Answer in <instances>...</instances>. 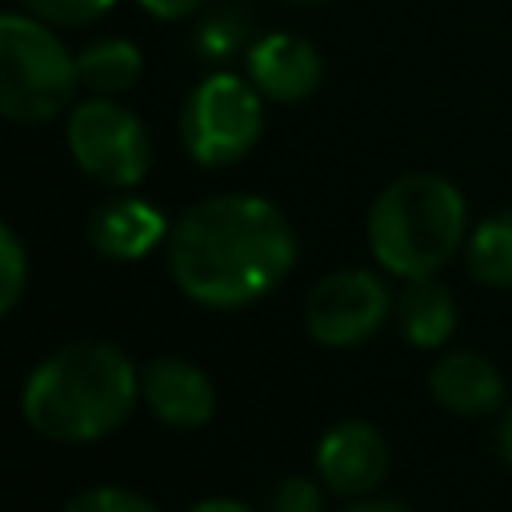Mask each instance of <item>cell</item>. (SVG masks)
Returning a JSON list of instances; mask_svg holds the SVG:
<instances>
[{
	"instance_id": "cell-1",
	"label": "cell",
	"mask_w": 512,
	"mask_h": 512,
	"mask_svg": "<svg viewBox=\"0 0 512 512\" xmlns=\"http://www.w3.org/2000/svg\"><path fill=\"white\" fill-rule=\"evenodd\" d=\"M296 260L288 216L248 192L192 204L168 232V272L176 288L208 308H240L272 292Z\"/></svg>"
},
{
	"instance_id": "cell-15",
	"label": "cell",
	"mask_w": 512,
	"mask_h": 512,
	"mask_svg": "<svg viewBox=\"0 0 512 512\" xmlns=\"http://www.w3.org/2000/svg\"><path fill=\"white\" fill-rule=\"evenodd\" d=\"M468 272L488 288H512V208L480 220L464 240Z\"/></svg>"
},
{
	"instance_id": "cell-5",
	"label": "cell",
	"mask_w": 512,
	"mask_h": 512,
	"mask_svg": "<svg viewBox=\"0 0 512 512\" xmlns=\"http://www.w3.org/2000/svg\"><path fill=\"white\" fill-rule=\"evenodd\" d=\"M264 128V108L256 84L216 72L192 88L180 112V140L192 160L220 168L236 164L240 156L252 152Z\"/></svg>"
},
{
	"instance_id": "cell-23",
	"label": "cell",
	"mask_w": 512,
	"mask_h": 512,
	"mask_svg": "<svg viewBox=\"0 0 512 512\" xmlns=\"http://www.w3.org/2000/svg\"><path fill=\"white\" fill-rule=\"evenodd\" d=\"M344 512H408V508L400 500H360V504H352Z\"/></svg>"
},
{
	"instance_id": "cell-20",
	"label": "cell",
	"mask_w": 512,
	"mask_h": 512,
	"mask_svg": "<svg viewBox=\"0 0 512 512\" xmlns=\"http://www.w3.org/2000/svg\"><path fill=\"white\" fill-rule=\"evenodd\" d=\"M140 8H148L152 16H160V20H180V16H188V12H196L204 0H136Z\"/></svg>"
},
{
	"instance_id": "cell-13",
	"label": "cell",
	"mask_w": 512,
	"mask_h": 512,
	"mask_svg": "<svg viewBox=\"0 0 512 512\" xmlns=\"http://www.w3.org/2000/svg\"><path fill=\"white\" fill-rule=\"evenodd\" d=\"M396 324H400L408 344L440 348L452 336V328H456V300H452V292L440 280L416 276L396 296Z\"/></svg>"
},
{
	"instance_id": "cell-8",
	"label": "cell",
	"mask_w": 512,
	"mask_h": 512,
	"mask_svg": "<svg viewBox=\"0 0 512 512\" xmlns=\"http://www.w3.org/2000/svg\"><path fill=\"white\" fill-rule=\"evenodd\" d=\"M316 472L336 496H368L388 472V444L368 420H340L316 444Z\"/></svg>"
},
{
	"instance_id": "cell-14",
	"label": "cell",
	"mask_w": 512,
	"mask_h": 512,
	"mask_svg": "<svg viewBox=\"0 0 512 512\" xmlns=\"http://www.w3.org/2000/svg\"><path fill=\"white\" fill-rule=\"evenodd\" d=\"M76 72L92 96H120L140 80L144 60L132 40H96L76 56Z\"/></svg>"
},
{
	"instance_id": "cell-2",
	"label": "cell",
	"mask_w": 512,
	"mask_h": 512,
	"mask_svg": "<svg viewBox=\"0 0 512 512\" xmlns=\"http://www.w3.org/2000/svg\"><path fill=\"white\" fill-rule=\"evenodd\" d=\"M140 396V368L108 340H76L44 356L24 380V420L64 444H88L116 432Z\"/></svg>"
},
{
	"instance_id": "cell-24",
	"label": "cell",
	"mask_w": 512,
	"mask_h": 512,
	"mask_svg": "<svg viewBox=\"0 0 512 512\" xmlns=\"http://www.w3.org/2000/svg\"><path fill=\"white\" fill-rule=\"evenodd\" d=\"M304 4H308V0H304Z\"/></svg>"
},
{
	"instance_id": "cell-4",
	"label": "cell",
	"mask_w": 512,
	"mask_h": 512,
	"mask_svg": "<svg viewBox=\"0 0 512 512\" xmlns=\"http://www.w3.org/2000/svg\"><path fill=\"white\" fill-rule=\"evenodd\" d=\"M80 88L76 56L48 20L8 12L0 20V112L16 124H44Z\"/></svg>"
},
{
	"instance_id": "cell-16",
	"label": "cell",
	"mask_w": 512,
	"mask_h": 512,
	"mask_svg": "<svg viewBox=\"0 0 512 512\" xmlns=\"http://www.w3.org/2000/svg\"><path fill=\"white\" fill-rule=\"evenodd\" d=\"M64 512H160L148 496L132 492V488H116V484H100V488H84L76 492Z\"/></svg>"
},
{
	"instance_id": "cell-6",
	"label": "cell",
	"mask_w": 512,
	"mask_h": 512,
	"mask_svg": "<svg viewBox=\"0 0 512 512\" xmlns=\"http://www.w3.org/2000/svg\"><path fill=\"white\" fill-rule=\"evenodd\" d=\"M68 148L72 160L100 184L132 188L148 176L152 136L136 112L116 104L112 96H92L68 116Z\"/></svg>"
},
{
	"instance_id": "cell-21",
	"label": "cell",
	"mask_w": 512,
	"mask_h": 512,
	"mask_svg": "<svg viewBox=\"0 0 512 512\" xmlns=\"http://www.w3.org/2000/svg\"><path fill=\"white\" fill-rule=\"evenodd\" d=\"M184 512H252V508L244 500H232V496H212V500H200V504H192Z\"/></svg>"
},
{
	"instance_id": "cell-3",
	"label": "cell",
	"mask_w": 512,
	"mask_h": 512,
	"mask_svg": "<svg viewBox=\"0 0 512 512\" xmlns=\"http://www.w3.org/2000/svg\"><path fill=\"white\" fill-rule=\"evenodd\" d=\"M464 240L468 208L444 176H400L368 208V248L400 280L440 272Z\"/></svg>"
},
{
	"instance_id": "cell-18",
	"label": "cell",
	"mask_w": 512,
	"mask_h": 512,
	"mask_svg": "<svg viewBox=\"0 0 512 512\" xmlns=\"http://www.w3.org/2000/svg\"><path fill=\"white\" fill-rule=\"evenodd\" d=\"M32 16H40V20H48V24H64V28H80V24H88V20H96V16H104L108 8H112V0H20Z\"/></svg>"
},
{
	"instance_id": "cell-9",
	"label": "cell",
	"mask_w": 512,
	"mask_h": 512,
	"mask_svg": "<svg viewBox=\"0 0 512 512\" xmlns=\"http://www.w3.org/2000/svg\"><path fill=\"white\" fill-rule=\"evenodd\" d=\"M248 76L260 96L296 104L320 88L324 60L312 48V40L296 32H268L248 48Z\"/></svg>"
},
{
	"instance_id": "cell-17",
	"label": "cell",
	"mask_w": 512,
	"mask_h": 512,
	"mask_svg": "<svg viewBox=\"0 0 512 512\" xmlns=\"http://www.w3.org/2000/svg\"><path fill=\"white\" fill-rule=\"evenodd\" d=\"M24 280H28V256H24V244L20 236L4 224L0 228V308L12 312L20 292H24Z\"/></svg>"
},
{
	"instance_id": "cell-11",
	"label": "cell",
	"mask_w": 512,
	"mask_h": 512,
	"mask_svg": "<svg viewBox=\"0 0 512 512\" xmlns=\"http://www.w3.org/2000/svg\"><path fill=\"white\" fill-rule=\"evenodd\" d=\"M168 232V220L140 196L104 200L88 216V244L108 260H140Z\"/></svg>"
},
{
	"instance_id": "cell-22",
	"label": "cell",
	"mask_w": 512,
	"mask_h": 512,
	"mask_svg": "<svg viewBox=\"0 0 512 512\" xmlns=\"http://www.w3.org/2000/svg\"><path fill=\"white\" fill-rule=\"evenodd\" d=\"M496 444H500V456H504V464L512 468V404L504 408V416H500V432H496Z\"/></svg>"
},
{
	"instance_id": "cell-10",
	"label": "cell",
	"mask_w": 512,
	"mask_h": 512,
	"mask_svg": "<svg viewBox=\"0 0 512 512\" xmlns=\"http://www.w3.org/2000/svg\"><path fill=\"white\" fill-rule=\"evenodd\" d=\"M140 396L172 428H200L216 412L212 380L180 356H152L140 368Z\"/></svg>"
},
{
	"instance_id": "cell-7",
	"label": "cell",
	"mask_w": 512,
	"mask_h": 512,
	"mask_svg": "<svg viewBox=\"0 0 512 512\" xmlns=\"http://www.w3.org/2000/svg\"><path fill=\"white\" fill-rule=\"evenodd\" d=\"M392 312V296L384 280L368 268H344L312 284L304 300V324L316 344L352 348L368 340Z\"/></svg>"
},
{
	"instance_id": "cell-12",
	"label": "cell",
	"mask_w": 512,
	"mask_h": 512,
	"mask_svg": "<svg viewBox=\"0 0 512 512\" xmlns=\"http://www.w3.org/2000/svg\"><path fill=\"white\" fill-rule=\"evenodd\" d=\"M428 388H432L436 404L456 416H488L504 404V380H500L496 364L468 348L444 352L428 372Z\"/></svg>"
},
{
	"instance_id": "cell-19",
	"label": "cell",
	"mask_w": 512,
	"mask_h": 512,
	"mask_svg": "<svg viewBox=\"0 0 512 512\" xmlns=\"http://www.w3.org/2000/svg\"><path fill=\"white\" fill-rule=\"evenodd\" d=\"M264 512H324L320 484L308 480V476H288V480H280V484L272 488Z\"/></svg>"
}]
</instances>
